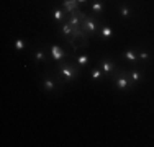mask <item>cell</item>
I'll return each instance as SVG.
<instances>
[{"label": "cell", "mask_w": 154, "mask_h": 147, "mask_svg": "<svg viewBox=\"0 0 154 147\" xmlns=\"http://www.w3.org/2000/svg\"><path fill=\"white\" fill-rule=\"evenodd\" d=\"M110 79H112V82H113V87H115L116 90H120V92H126V90L134 88V83L131 82L130 72H126V70L115 72Z\"/></svg>", "instance_id": "7a4b0ae2"}, {"label": "cell", "mask_w": 154, "mask_h": 147, "mask_svg": "<svg viewBox=\"0 0 154 147\" xmlns=\"http://www.w3.org/2000/svg\"><path fill=\"white\" fill-rule=\"evenodd\" d=\"M49 54H51V57H53L56 62H61V61H64V59H67L66 49L61 47V46H57V44H53V46L49 47Z\"/></svg>", "instance_id": "5b68a950"}, {"label": "cell", "mask_w": 154, "mask_h": 147, "mask_svg": "<svg viewBox=\"0 0 154 147\" xmlns=\"http://www.w3.org/2000/svg\"><path fill=\"white\" fill-rule=\"evenodd\" d=\"M77 2H79V3H80V5H82V3H85V2H87V0H77Z\"/></svg>", "instance_id": "ffe728a7"}, {"label": "cell", "mask_w": 154, "mask_h": 147, "mask_svg": "<svg viewBox=\"0 0 154 147\" xmlns=\"http://www.w3.org/2000/svg\"><path fill=\"white\" fill-rule=\"evenodd\" d=\"M62 8L67 13H74L80 8V3L77 0H62Z\"/></svg>", "instance_id": "ba28073f"}, {"label": "cell", "mask_w": 154, "mask_h": 147, "mask_svg": "<svg viewBox=\"0 0 154 147\" xmlns=\"http://www.w3.org/2000/svg\"><path fill=\"white\" fill-rule=\"evenodd\" d=\"M56 79H57V77H56ZM56 79H54V77H51V75H48V74L43 75V88H45V92L51 93V92H56L57 90V82H59V80L56 82Z\"/></svg>", "instance_id": "8992f818"}, {"label": "cell", "mask_w": 154, "mask_h": 147, "mask_svg": "<svg viewBox=\"0 0 154 147\" xmlns=\"http://www.w3.org/2000/svg\"><path fill=\"white\" fill-rule=\"evenodd\" d=\"M131 13H133V12H131V8L128 5H122V7H120V16L125 18V20H126V18H130Z\"/></svg>", "instance_id": "e0dca14e"}, {"label": "cell", "mask_w": 154, "mask_h": 147, "mask_svg": "<svg viewBox=\"0 0 154 147\" xmlns=\"http://www.w3.org/2000/svg\"><path fill=\"white\" fill-rule=\"evenodd\" d=\"M130 77H131V82L136 85L138 82H141L143 79H144V74L143 70H138V69H133V70H130Z\"/></svg>", "instance_id": "4fadbf2b"}, {"label": "cell", "mask_w": 154, "mask_h": 147, "mask_svg": "<svg viewBox=\"0 0 154 147\" xmlns=\"http://www.w3.org/2000/svg\"><path fill=\"white\" fill-rule=\"evenodd\" d=\"M72 31H74L72 25L69 23L67 20H64V21H62V25L59 26V33H61V36L66 39V41H69V39L72 38Z\"/></svg>", "instance_id": "52a82bcc"}, {"label": "cell", "mask_w": 154, "mask_h": 147, "mask_svg": "<svg viewBox=\"0 0 154 147\" xmlns=\"http://www.w3.org/2000/svg\"><path fill=\"white\" fill-rule=\"evenodd\" d=\"M98 67L103 70L105 77H112V74L116 70L115 61H113V59H110V57H102L100 61H98Z\"/></svg>", "instance_id": "277c9868"}, {"label": "cell", "mask_w": 154, "mask_h": 147, "mask_svg": "<svg viewBox=\"0 0 154 147\" xmlns=\"http://www.w3.org/2000/svg\"><path fill=\"white\" fill-rule=\"evenodd\" d=\"M33 59H35L36 62H45V61H46V52H45V49L38 47V49L33 52Z\"/></svg>", "instance_id": "9a60e30c"}, {"label": "cell", "mask_w": 154, "mask_h": 147, "mask_svg": "<svg viewBox=\"0 0 154 147\" xmlns=\"http://www.w3.org/2000/svg\"><path fill=\"white\" fill-rule=\"evenodd\" d=\"M100 26H102V25L98 23V21L95 20L94 16H90V15H89V16L84 18L82 25H80V28L84 29V33H85L87 36H89V34H90V36L97 34V33L100 31Z\"/></svg>", "instance_id": "3957f363"}, {"label": "cell", "mask_w": 154, "mask_h": 147, "mask_svg": "<svg viewBox=\"0 0 154 147\" xmlns=\"http://www.w3.org/2000/svg\"><path fill=\"white\" fill-rule=\"evenodd\" d=\"M53 18L57 21V23H62V21L66 20L64 8H59V7H57V8H54V10H53Z\"/></svg>", "instance_id": "5bb4252c"}, {"label": "cell", "mask_w": 154, "mask_h": 147, "mask_svg": "<svg viewBox=\"0 0 154 147\" xmlns=\"http://www.w3.org/2000/svg\"><path fill=\"white\" fill-rule=\"evenodd\" d=\"M149 57H151V52H149L148 49H139L138 51V59L139 61H148Z\"/></svg>", "instance_id": "ac0fdd59"}, {"label": "cell", "mask_w": 154, "mask_h": 147, "mask_svg": "<svg viewBox=\"0 0 154 147\" xmlns=\"http://www.w3.org/2000/svg\"><path fill=\"white\" fill-rule=\"evenodd\" d=\"M122 57L126 59V61H130V62H133V64H136V62L139 61L138 59V51H134V49H126L122 54Z\"/></svg>", "instance_id": "8fae6325"}, {"label": "cell", "mask_w": 154, "mask_h": 147, "mask_svg": "<svg viewBox=\"0 0 154 147\" xmlns=\"http://www.w3.org/2000/svg\"><path fill=\"white\" fill-rule=\"evenodd\" d=\"M25 47H26V43H25V39L17 38V39H15V49H17V51H23Z\"/></svg>", "instance_id": "d6986e66"}, {"label": "cell", "mask_w": 154, "mask_h": 147, "mask_svg": "<svg viewBox=\"0 0 154 147\" xmlns=\"http://www.w3.org/2000/svg\"><path fill=\"white\" fill-rule=\"evenodd\" d=\"M103 10H105V3L102 0H92V3H90V12L95 15H102Z\"/></svg>", "instance_id": "30bf717a"}, {"label": "cell", "mask_w": 154, "mask_h": 147, "mask_svg": "<svg viewBox=\"0 0 154 147\" xmlns=\"http://www.w3.org/2000/svg\"><path fill=\"white\" fill-rule=\"evenodd\" d=\"M98 34H100V38L103 39V41H107L108 38H112L113 36V29L108 26V25H102L100 26V31H98Z\"/></svg>", "instance_id": "7c38bea8"}, {"label": "cell", "mask_w": 154, "mask_h": 147, "mask_svg": "<svg viewBox=\"0 0 154 147\" xmlns=\"http://www.w3.org/2000/svg\"><path fill=\"white\" fill-rule=\"evenodd\" d=\"M74 62L77 65H79L80 69H84V67H87V65H89V62H90V57L87 56V54H75L74 57Z\"/></svg>", "instance_id": "9c48e42d"}, {"label": "cell", "mask_w": 154, "mask_h": 147, "mask_svg": "<svg viewBox=\"0 0 154 147\" xmlns=\"http://www.w3.org/2000/svg\"><path fill=\"white\" fill-rule=\"evenodd\" d=\"M103 77H105L103 70H102L100 67H97V69H94V70H92V75H90V79H92L94 82H98V80L103 79Z\"/></svg>", "instance_id": "2e32d148"}, {"label": "cell", "mask_w": 154, "mask_h": 147, "mask_svg": "<svg viewBox=\"0 0 154 147\" xmlns=\"http://www.w3.org/2000/svg\"><path fill=\"white\" fill-rule=\"evenodd\" d=\"M80 70H82V69H80L75 62L67 61V59L61 61L59 64L56 65L57 77L61 79L62 83H69V82H74V80H77L80 77Z\"/></svg>", "instance_id": "6da1fadb"}]
</instances>
